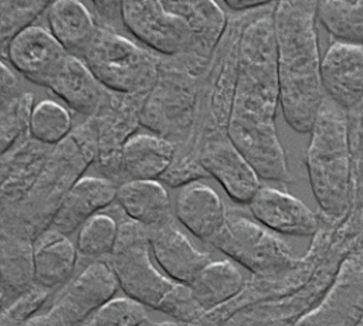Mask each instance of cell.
<instances>
[{
    "instance_id": "6da1fadb",
    "label": "cell",
    "mask_w": 363,
    "mask_h": 326,
    "mask_svg": "<svg viewBox=\"0 0 363 326\" xmlns=\"http://www.w3.org/2000/svg\"><path fill=\"white\" fill-rule=\"evenodd\" d=\"M274 7L254 16L241 33L227 135L259 179L285 181L288 163L275 126L281 99Z\"/></svg>"
},
{
    "instance_id": "7a4b0ae2",
    "label": "cell",
    "mask_w": 363,
    "mask_h": 326,
    "mask_svg": "<svg viewBox=\"0 0 363 326\" xmlns=\"http://www.w3.org/2000/svg\"><path fill=\"white\" fill-rule=\"evenodd\" d=\"M316 18V1H277L272 11L281 108L298 133L312 130L325 99Z\"/></svg>"
},
{
    "instance_id": "3957f363",
    "label": "cell",
    "mask_w": 363,
    "mask_h": 326,
    "mask_svg": "<svg viewBox=\"0 0 363 326\" xmlns=\"http://www.w3.org/2000/svg\"><path fill=\"white\" fill-rule=\"evenodd\" d=\"M96 157V123L88 118L50 153L27 197L1 210V230L35 241L51 227L69 189Z\"/></svg>"
},
{
    "instance_id": "277c9868",
    "label": "cell",
    "mask_w": 363,
    "mask_h": 326,
    "mask_svg": "<svg viewBox=\"0 0 363 326\" xmlns=\"http://www.w3.org/2000/svg\"><path fill=\"white\" fill-rule=\"evenodd\" d=\"M305 164L319 208L329 218H340L350 196L347 109L326 95L311 130Z\"/></svg>"
},
{
    "instance_id": "5b68a950",
    "label": "cell",
    "mask_w": 363,
    "mask_h": 326,
    "mask_svg": "<svg viewBox=\"0 0 363 326\" xmlns=\"http://www.w3.org/2000/svg\"><path fill=\"white\" fill-rule=\"evenodd\" d=\"M207 64L190 54L160 57L159 77L145 101L142 125L177 147L186 143L196 122L200 75Z\"/></svg>"
},
{
    "instance_id": "8992f818",
    "label": "cell",
    "mask_w": 363,
    "mask_h": 326,
    "mask_svg": "<svg viewBox=\"0 0 363 326\" xmlns=\"http://www.w3.org/2000/svg\"><path fill=\"white\" fill-rule=\"evenodd\" d=\"M81 60L105 88L126 95L147 96L159 77V54L101 26Z\"/></svg>"
},
{
    "instance_id": "52a82bcc",
    "label": "cell",
    "mask_w": 363,
    "mask_h": 326,
    "mask_svg": "<svg viewBox=\"0 0 363 326\" xmlns=\"http://www.w3.org/2000/svg\"><path fill=\"white\" fill-rule=\"evenodd\" d=\"M152 257L147 227L128 217L119 218L118 240L106 261L126 296L162 312L179 282L162 274Z\"/></svg>"
},
{
    "instance_id": "ba28073f",
    "label": "cell",
    "mask_w": 363,
    "mask_h": 326,
    "mask_svg": "<svg viewBox=\"0 0 363 326\" xmlns=\"http://www.w3.org/2000/svg\"><path fill=\"white\" fill-rule=\"evenodd\" d=\"M210 245L262 278L288 274L298 265L284 240L258 221L235 211L227 213L223 228Z\"/></svg>"
},
{
    "instance_id": "9c48e42d",
    "label": "cell",
    "mask_w": 363,
    "mask_h": 326,
    "mask_svg": "<svg viewBox=\"0 0 363 326\" xmlns=\"http://www.w3.org/2000/svg\"><path fill=\"white\" fill-rule=\"evenodd\" d=\"M118 288V279L108 261H94L65 285L45 313L21 326H75L112 299Z\"/></svg>"
},
{
    "instance_id": "30bf717a",
    "label": "cell",
    "mask_w": 363,
    "mask_h": 326,
    "mask_svg": "<svg viewBox=\"0 0 363 326\" xmlns=\"http://www.w3.org/2000/svg\"><path fill=\"white\" fill-rule=\"evenodd\" d=\"M123 26L145 45L163 57L199 54L197 38L189 23L163 1H122Z\"/></svg>"
},
{
    "instance_id": "8fae6325",
    "label": "cell",
    "mask_w": 363,
    "mask_h": 326,
    "mask_svg": "<svg viewBox=\"0 0 363 326\" xmlns=\"http://www.w3.org/2000/svg\"><path fill=\"white\" fill-rule=\"evenodd\" d=\"M147 96L108 92L96 112V163L102 177L119 184V156L125 142L142 123V111Z\"/></svg>"
},
{
    "instance_id": "7c38bea8",
    "label": "cell",
    "mask_w": 363,
    "mask_h": 326,
    "mask_svg": "<svg viewBox=\"0 0 363 326\" xmlns=\"http://www.w3.org/2000/svg\"><path fill=\"white\" fill-rule=\"evenodd\" d=\"M363 316V255H349L320 303L292 326H354Z\"/></svg>"
},
{
    "instance_id": "4fadbf2b",
    "label": "cell",
    "mask_w": 363,
    "mask_h": 326,
    "mask_svg": "<svg viewBox=\"0 0 363 326\" xmlns=\"http://www.w3.org/2000/svg\"><path fill=\"white\" fill-rule=\"evenodd\" d=\"M199 162L235 203L250 204L261 187L259 176L230 140L227 132H213L201 139Z\"/></svg>"
},
{
    "instance_id": "5bb4252c",
    "label": "cell",
    "mask_w": 363,
    "mask_h": 326,
    "mask_svg": "<svg viewBox=\"0 0 363 326\" xmlns=\"http://www.w3.org/2000/svg\"><path fill=\"white\" fill-rule=\"evenodd\" d=\"M1 54L28 81L43 86H47L68 55L54 35L40 26L17 34Z\"/></svg>"
},
{
    "instance_id": "9a60e30c",
    "label": "cell",
    "mask_w": 363,
    "mask_h": 326,
    "mask_svg": "<svg viewBox=\"0 0 363 326\" xmlns=\"http://www.w3.org/2000/svg\"><path fill=\"white\" fill-rule=\"evenodd\" d=\"M147 231L155 261L170 279L179 283L190 285L197 274L211 262L210 254L196 248L174 220L150 227Z\"/></svg>"
},
{
    "instance_id": "2e32d148",
    "label": "cell",
    "mask_w": 363,
    "mask_h": 326,
    "mask_svg": "<svg viewBox=\"0 0 363 326\" xmlns=\"http://www.w3.org/2000/svg\"><path fill=\"white\" fill-rule=\"evenodd\" d=\"M248 206L254 218L274 232L308 237L318 231L316 214L286 191L261 186Z\"/></svg>"
},
{
    "instance_id": "e0dca14e",
    "label": "cell",
    "mask_w": 363,
    "mask_h": 326,
    "mask_svg": "<svg viewBox=\"0 0 363 326\" xmlns=\"http://www.w3.org/2000/svg\"><path fill=\"white\" fill-rule=\"evenodd\" d=\"M320 77L325 95L349 109L363 96V47L333 41L326 50Z\"/></svg>"
},
{
    "instance_id": "ac0fdd59",
    "label": "cell",
    "mask_w": 363,
    "mask_h": 326,
    "mask_svg": "<svg viewBox=\"0 0 363 326\" xmlns=\"http://www.w3.org/2000/svg\"><path fill=\"white\" fill-rule=\"evenodd\" d=\"M52 149L28 133L1 154V210L27 197Z\"/></svg>"
},
{
    "instance_id": "d6986e66",
    "label": "cell",
    "mask_w": 363,
    "mask_h": 326,
    "mask_svg": "<svg viewBox=\"0 0 363 326\" xmlns=\"http://www.w3.org/2000/svg\"><path fill=\"white\" fill-rule=\"evenodd\" d=\"M177 154V146L156 133H135L119 156V184L130 180L162 179ZM118 184V186H119Z\"/></svg>"
},
{
    "instance_id": "ffe728a7",
    "label": "cell",
    "mask_w": 363,
    "mask_h": 326,
    "mask_svg": "<svg viewBox=\"0 0 363 326\" xmlns=\"http://www.w3.org/2000/svg\"><path fill=\"white\" fill-rule=\"evenodd\" d=\"M116 193L118 184L106 177H81L62 198L50 228L65 235L72 234L88 218L116 200Z\"/></svg>"
},
{
    "instance_id": "44dd1931",
    "label": "cell",
    "mask_w": 363,
    "mask_h": 326,
    "mask_svg": "<svg viewBox=\"0 0 363 326\" xmlns=\"http://www.w3.org/2000/svg\"><path fill=\"white\" fill-rule=\"evenodd\" d=\"M227 213L220 196L210 186L197 180L183 184L176 197V218L207 244L223 228Z\"/></svg>"
},
{
    "instance_id": "7402d4cb",
    "label": "cell",
    "mask_w": 363,
    "mask_h": 326,
    "mask_svg": "<svg viewBox=\"0 0 363 326\" xmlns=\"http://www.w3.org/2000/svg\"><path fill=\"white\" fill-rule=\"evenodd\" d=\"M47 88L58 95L71 109L86 118L96 115L109 92L82 60L69 54L51 77Z\"/></svg>"
},
{
    "instance_id": "603a6c76",
    "label": "cell",
    "mask_w": 363,
    "mask_h": 326,
    "mask_svg": "<svg viewBox=\"0 0 363 326\" xmlns=\"http://www.w3.org/2000/svg\"><path fill=\"white\" fill-rule=\"evenodd\" d=\"M116 200L128 218L150 228L174 220L169 194L157 180H130L118 186Z\"/></svg>"
},
{
    "instance_id": "cb8c5ba5",
    "label": "cell",
    "mask_w": 363,
    "mask_h": 326,
    "mask_svg": "<svg viewBox=\"0 0 363 326\" xmlns=\"http://www.w3.org/2000/svg\"><path fill=\"white\" fill-rule=\"evenodd\" d=\"M50 33L61 47L77 58H82L94 41L98 23L85 4L79 1H51L47 9Z\"/></svg>"
},
{
    "instance_id": "d4e9b609",
    "label": "cell",
    "mask_w": 363,
    "mask_h": 326,
    "mask_svg": "<svg viewBox=\"0 0 363 326\" xmlns=\"http://www.w3.org/2000/svg\"><path fill=\"white\" fill-rule=\"evenodd\" d=\"M78 249L68 235L48 228L34 241V281L52 291L65 283L77 264Z\"/></svg>"
},
{
    "instance_id": "484cf974",
    "label": "cell",
    "mask_w": 363,
    "mask_h": 326,
    "mask_svg": "<svg viewBox=\"0 0 363 326\" xmlns=\"http://www.w3.org/2000/svg\"><path fill=\"white\" fill-rule=\"evenodd\" d=\"M1 309L35 283L34 241L0 231Z\"/></svg>"
},
{
    "instance_id": "4316f807",
    "label": "cell",
    "mask_w": 363,
    "mask_h": 326,
    "mask_svg": "<svg viewBox=\"0 0 363 326\" xmlns=\"http://www.w3.org/2000/svg\"><path fill=\"white\" fill-rule=\"evenodd\" d=\"M189 286L199 305L207 312L234 298L244 286V276L233 261H211Z\"/></svg>"
},
{
    "instance_id": "83f0119b",
    "label": "cell",
    "mask_w": 363,
    "mask_h": 326,
    "mask_svg": "<svg viewBox=\"0 0 363 326\" xmlns=\"http://www.w3.org/2000/svg\"><path fill=\"white\" fill-rule=\"evenodd\" d=\"M163 4L189 23L197 38L200 57L210 61L227 27V17L220 6L214 1H163Z\"/></svg>"
},
{
    "instance_id": "f1b7e54d",
    "label": "cell",
    "mask_w": 363,
    "mask_h": 326,
    "mask_svg": "<svg viewBox=\"0 0 363 326\" xmlns=\"http://www.w3.org/2000/svg\"><path fill=\"white\" fill-rule=\"evenodd\" d=\"M316 17L335 41L363 47V1H316Z\"/></svg>"
},
{
    "instance_id": "f546056e",
    "label": "cell",
    "mask_w": 363,
    "mask_h": 326,
    "mask_svg": "<svg viewBox=\"0 0 363 326\" xmlns=\"http://www.w3.org/2000/svg\"><path fill=\"white\" fill-rule=\"evenodd\" d=\"M119 232V221L111 214L98 213L88 218L77 235L78 254L98 261L109 257L115 248Z\"/></svg>"
},
{
    "instance_id": "4dcf8cb0",
    "label": "cell",
    "mask_w": 363,
    "mask_h": 326,
    "mask_svg": "<svg viewBox=\"0 0 363 326\" xmlns=\"http://www.w3.org/2000/svg\"><path fill=\"white\" fill-rule=\"evenodd\" d=\"M72 132L69 112L60 103L45 99L38 102L30 119V136L47 146L60 145Z\"/></svg>"
},
{
    "instance_id": "1f68e13d",
    "label": "cell",
    "mask_w": 363,
    "mask_h": 326,
    "mask_svg": "<svg viewBox=\"0 0 363 326\" xmlns=\"http://www.w3.org/2000/svg\"><path fill=\"white\" fill-rule=\"evenodd\" d=\"M34 106V95L31 92L0 99L1 154L9 152L20 139L30 133V119Z\"/></svg>"
},
{
    "instance_id": "d6a6232c",
    "label": "cell",
    "mask_w": 363,
    "mask_h": 326,
    "mask_svg": "<svg viewBox=\"0 0 363 326\" xmlns=\"http://www.w3.org/2000/svg\"><path fill=\"white\" fill-rule=\"evenodd\" d=\"M48 1H1L0 3V44L1 52L21 31L47 11Z\"/></svg>"
},
{
    "instance_id": "836d02e7",
    "label": "cell",
    "mask_w": 363,
    "mask_h": 326,
    "mask_svg": "<svg viewBox=\"0 0 363 326\" xmlns=\"http://www.w3.org/2000/svg\"><path fill=\"white\" fill-rule=\"evenodd\" d=\"M146 308L129 296L112 298L95 310L89 326H140L147 320Z\"/></svg>"
},
{
    "instance_id": "e575fe53",
    "label": "cell",
    "mask_w": 363,
    "mask_h": 326,
    "mask_svg": "<svg viewBox=\"0 0 363 326\" xmlns=\"http://www.w3.org/2000/svg\"><path fill=\"white\" fill-rule=\"evenodd\" d=\"M51 291L34 283L11 303L1 309L0 326H21L34 317V313L43 306Z\"/></svg>"
},
{
    "instance_id": "d590c367",
    "label": "cell",
    "mask_w": 363,
    "mask_h": 326,
    "mask_svg": "<svg viewBox=\"0 0 363 326\" xmlns=\"http://www.w3.org/2000/svg\"><path fill=\"white\" fill-rule=\"evenodd\" d=\"M94 9L98 14V26L118 31L116 23H122V1H94ZM119 33V31H118Z\"/></svg>"
},
{
    "instance_id": "8d00e7d4",
    "label": "cell",
    "mask_w": 363,
    "mask_h": 326,
    "mask_svg": "<svg viewBox=\"0 0 363 326\" xmlns=\"http://www.w3.org/2000/svg\"><path fill=\"white\" fill-rule=\"evenodd\" d=\"M23 94L20 82L16 75L7 67L6 61H1V81H0V99H9Z\"/></svg>"
},
{
    "instance_id": "74e56055",
    "label": "cell",
    "mask_w": 363,
    "mask_h": 326,
    "mask_svg": "<svg viewBox=\"0 0 363 326\" xmlns=\"http://www.w3.org/2000/svg\"><path fill=\"white\" fill-rule=\"evenodd\" d=\"M227 7L234 10V11H251L258 7H267L271 3L264 1V0H227L225 1Z\"/></svg>"
},
{
    "instance_id": "f35d334b",
    "label": "cell",
    "mask_w": 363,
    "mask_h": 326,
    "mask_svg": "<svg viewBox=\"0 0 363 326\" xmlns=\"http://www.w3.org/2000/svg\"><path fill=\"white\" fill-rule=\"evenodd\" d=\"M268 326H291L288 323H275V325H268Z\"/></svg>"
}]
</instances>
